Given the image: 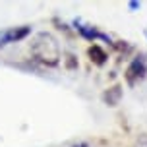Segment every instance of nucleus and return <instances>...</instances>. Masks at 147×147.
Returning <instances> with one entry per match:
<instances>
[{"instance_id":"1","label":"nucleus","mask_w":147,"mask_h":147,"mask_svg":"<svg viewBox=\"0 0 147 147\" xmlns=\"http://www.w3.org/2000/svg\"><path fill=\"white\" fill-rule=\"evenodd\" d=\"M31 52L35 54L37 60H41L49 66H54L58 64L60 60V47L58 41L51 35V33H39L33 41V47H31Z\"/></svg>"},{"instance_id":"2","label":"nucleus","mask_w":147,"mask_h":147,"mask_svg":"<svg viewBox=\"0 0 147 147\" xmlns=\"http://www.w3.org/2000/svg\"><path fill=\"white\" fill-rule=\"evenodd\" d=\"M143 74H145V62L141 58H136L132 64L128 66V70H126V80H128L130 85H134L136 80H141V78H143Z\"/></svg>"},{"instance_id":"3","label":"nucleus","mask_w":147,"mask_h":147,"mask_svg":"<svg viewBox=\"0 0 147 147\" xmlns=\"http://www.w3.org/2000/svg\"><path fill=\"white\" fill-rule=\"evenodd\" d=\"M120 99H122V87L120 85H114V87H110L107 93H105V101H107V105H110V107H116L118 103H120Z\"/></svg>"},{"instance_id":"4","label":"nucleus","mask_w":147,"mask_h":147,"mask_svg":"<svg viewBox=\"0 0 147 147\" xmlns=\"http://www.w3.org/2000/svg\"><path fill=\"white\" fill-rule=\"evenodd\" d=\"M29 33V27H22V29H12L8 31L6 35H4V39H2V43H12V41H20V39H23V37Z\"/></svg>"},{"instance_id":"5","label":"nucleus","mask_w":147,"mask_h":147,"mask_svg":"<svg viewBox=\"0 0 147 147\" xmlns=\"http://www.w3.org/2000/svg\"><path fill=\"white\" fill-rule=\"evenodd\" d=\"M89 56H91V58L95 56V62H99V64L105 62V52L101 51L99 47H91V49H89Z\"/></svg>"},{"instance_id":"6","label":"nucleus","mask_w":147,"mask_h":147,"mask_svg":"<svg viewBox=\"0 0 147 147\" xmlns=\"http://www.w3.org/2000/svg\"><path fill=\"white\" fill-rule=\"evenodd\" d=\"M128 6H130V10H138V8H140L141 4H140V2H130Z\"/></svg>"},{"instance_id":"7","label":"nucleus","mask_w":147,"mask_h":147,"mask_svg":"<svg viewBox=\"0 0 147 147\" xmlns=\"http://www.w3.org/2000/svg\"><path fill=\"white\" fill-rule=\"evenodd\" d=\"M138 147H147V140H141L140 143H138Z\"/></svg>"},{"instance_id":"8","label":"nucleus","mask_w":147,"mask_h":147,"mask_svg":"<svg viewBox=\"0 0 147 147\" xmlns=\"http://www.w3.org/2000/svg\"><path fill=\"white\" fill-rule=\"evenodd\" d=\"M76 147H87V143H81V145H76Z\"/></svg>"}]
</instances>
